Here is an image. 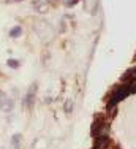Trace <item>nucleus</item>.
I'll use <instances>...</instances> for the list:
<instances>
[{
    "label": "nucleus",
    "mask_w": 136,
    "mask_h": 149,
    "mask_svg": "<svg viewBox=\"0 0 136 149\" xmlns=\"http://www.w3.org/2000/svg\"><path fill=\"white\" fill-rule=\"evenodd\" d=\"M13 106H14V103L11 98H8L5 94L0 92V109L5 113H10V111H13Z\"/></svg>",
    "instance_id": "1"
},
{
    "label": "nucleus",
    "mask_w": 136,
    "mask_h": 149,
    "mask_svg": "<svg viewBox=\"0 0 136 149\" xmlns=\"http://www.w3.org/2000/svg\"><path fill=\"white\" fill-rule=\"evenodd\" d=\"M33 102H35V86L30 87V91H28L27 95L24 97V105H26L27 108H32V106H33Z\"/></svg>",
    "instance_id": "2"
},
{
    "label": "nucleus",
    "mask_w": 136,
    "mask_h": 149,
    "mask_svg": "<svg viewBox=\"0 0 136 149\" xmlns=\"http://www.w3.org/2000/svg\"><path fill=\"white\" fill-rule=\"evenodd\" d=\"M21 33H22V27H21V26H14L13 29L10 30V37H11V38L21 37Z\"/></svg>",
    "instance_id": "3"
},
{
    "label": "nucleus",
    "mask_w": 136,
    "mask_h": 149,
    "mask_svg": "<svg viewBox=\"0 0 136 149\" xmlns=\"http://www.w3.org/2000/svg\"><path fill=\"white\" fill-rule=\"evenodd\" d=\"M11 146H13V149H21V135L19 133H16L11 138Z\"/></svg>",
    "instance_id": "4"
},
{
    "label": "nucleus",
    "mask_w": 136,
    "mask_h": 149,
    "mask_svg": "<svg viewBox=\"0 0 136 149\" xmlns=\"http://www.w3.org/2000/svg\"><path fill=\"white\" fill-rule=\"evenodd\" d=\"M8 67H11V68H17L19 67V62L14 59H8Z\"/></svg>",
    "instance_id": "5"
},
{
    "label": "nucleus",
    "mask_w": 136,
    "mask_h": 149,
    "mask_svg": "<svg viewBox=\"0 0 136 149\" xmlns=\"http://www.w3.org/2000/svg\"><path fill=\"white\" fill-rule=\"evenodd\" d=\"M13 2H21V0H13Z\"/></svg>",
    "instance_id": "6"
}]
</instances>
